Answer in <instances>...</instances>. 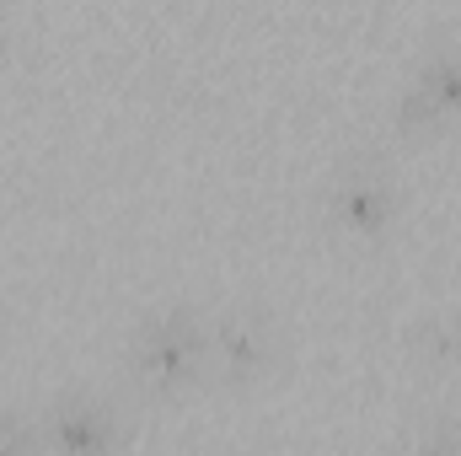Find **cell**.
<instances>
[{
  "instance_id": "9c48e42d",
  "label": "cell",
  "mask_w": 461,
  "mask_h": 456,
  "mask_svg": "<svg viewBox=\"0 0 461 456\" xmlns=\"http://www.w3.org/2000/svg\"><path fill=\"white\" fill-rule=\"evenodd\" d=\"M0 54H5V16H0Z\"/></svg>"
},
{
  "instance_id": "8992f818",
  "label": "cell",
  "mask_w": 461,
  "mask_h": 456,
  "mask_svg": "<svg viewBox=\"0 0 461 456\" xmlns=\"http://www.w3.org/2000/svg\"><path fill=\"white\" fill-rule=\"evenodd\" d=\"M402 349L424 370H461V312L456 306H424L419 317H408Z\"/></svg>"
},
{
  "instance_id": "3957f363",
  "label": "cell",
  "mask_w": 461,
  "mask_h": 456,
  "mask_svg": "<svg viewBox=\"0 0 461 456\" xmlns=\"http://www.w3.org/2000/svg\"><path fill=\"white\" fill-rule=\"evenodd\" d=\"M322 221L344 242H381L402 221V188L392 178V161L375 150H348L333 161L322 183Z\"/></svg>"
},
{
  "instance_id": "30bf717a",
  "label": "cell",
  "mask_w": 461,
  "mask_h": 456,
  "mask_svg": "<svg viewBox=\"0 0 461 456\" xmlns=\"http://www.w3.org/2000/svg\"><path fill=\"white\" fill-rule=\"evenodd\" d=\"M230 456H247V451H230Z\"/></svg>"
},
{
  "instance_id": "5b68a950",
  "label": "cell",
  "mask_w": 461,
  "mask_h": 456,
  "mask_svg": "<svg viewBox=\"0 0 461 456\" xmlns=\"http://www.w3.org/2000/svg\"><path fill=\"white\" fill-rule=\"evenodd\" d=\"M392 123L408 134L461 129V38H440L424 59L402 76L392 97Z\"/></svg>"
},
{
  "instance_id": "7a4b0ae2",
  "label": "cell",
  "mask_w": 461,
  "mask_h": 456,
  "mask_svg": "<svg viewBox=\"0 0 461 456\" xmlns=\"http://www.w3.org/2000/svg\"><path fill=\"white\" fill-rule=\"evenodd\" d=\"M285 360V323L258 301H230L204 312V387L252 392Z\"/></svg>"
},
{
  "instance_id": "6da1fadb",
  "label": "cell",
  "mask_w": 461,
  "mask_h": 456,
  "mask_svg": "<svg viewBox=\"0 0 461 456\" xmlns=\"http://www.w3.org/2000/svg\"><path fill=\"white\" fill-rule=\"evenodd\" d=\"M123 370L150 397H183L204 387V306L167 301L145 312L123 339Z\"/></svg>"
},
{
  "instance_id": "ba28073f",
  "label": "cell",
  "mask_w": 461,
  "mask_h": 456,
  "mask_svg": "<svg viewBox=\"0 0 461 456\" xmlns=\"http://www.w3.org/2000/svg\"><path fill=\"white\" fill-rule=\"evenodd\" d=\"M408 456H461V424H429Z\"/></svg>"
},
{
  "instance_id": "277c9868",
  "label": "cell",
  "mask_w": 461,
  "mask_h": 456,
  "mask_svg": "<svg viewBox=\"0 0 461 456\" xmlns=\"http://www.w3.org/2000/svg\"><path fill=\"white\" fill-rule=\"evenodd\" d=\"M43 456H129V419L92 387H59L32 414Z\"/></svg>"
},
{
  "instance_id": "52a82bcc",
  "label": "cell",
  "mask_w": 461,
  "mask_h": 456,
  "mask_svg": "<svg viewBox=\"0 0 461 456\" xmlns=\"http://www.w3.org/2000/svg\"><path fill=\"white\" fill-rule=\"evenodd\" d=\"M0 456H43L38 419L22 408H0Z\"/></svg>"
}]
</instances>
